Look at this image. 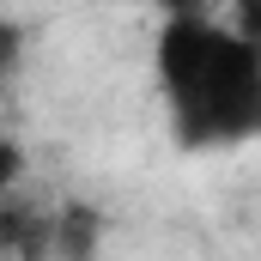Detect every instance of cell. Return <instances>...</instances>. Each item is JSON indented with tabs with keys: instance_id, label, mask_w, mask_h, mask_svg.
Masks as SVG:
<instances>
[{
	"instance_id": "cell-1",
	"label": "cell",
	"mask_w": 261,
	"mask_h": 261,
	"mask_svg": "<svg viewBox=\"0 0 261 261\" xmlns=\"http://www.w3.org/2000/svg\"><path fill=\"white\" fill-rule=\"evenodd\" d=\"M152 61L170 128L189 152L243 146L261 128V37L219 24L213 6H170Z\"/></svg>"
},
{
	"instance_id": "cell-2",
	"label": "cell",
	"mask_w": 261,
	"mask_h": 261,
	"mask_svg": "<svg viewBox=\"0 0 261 261\" xmlns=\"http://www.w3.org/2000/svg\"><path fill=\"white\" fill-rule=\"evenodd\" d=\"M0 255H49V213L0 200Z\"/></svg>"
},
{
	"instance_id": "cell-3",
	"label": "cell",
	"mask_w": 261,
	"mask_h": 261,
	"mask_svg": "<svg viewBox=\"0 0 261 261\" xmlns=\"http://www.w3.org/2000/svg\"><path fill=\"white\" fill-rule=\"evenodd\" d=\"M49 249H55V255H91V249H97V213H91V206H61V213H49Z\"/></svg>"
},
{
	"instance_id": "cell-4",
	"label": "cell",
	"mask_w": 261,
	"mask_h": 261,
	"mask_svg": "<svg viewBox=\"0 0 261 261\" xmlns=\"http://www.w3.org/2000/svg\"><path fill=\"white\" fill-rule=\"evenodd\" d=\"M18 176H24V146L0 134V200H6L12 189H18Z\"/></svg>"
},
{
	"instance_id": "cell-5",
	"label": "cell",
	"mask_w": 261,
	"mask_h": 261,
	"mask_svg": "<svg viewBox=\"0 0 261 261\" xmlns=\"http://www.w3.org/2000/svg\"><path fill=\"white\" fill-rule=\"evenodd\" d=\"M18 55H24V31L0 12V85L12 79V67H18Z\"/></svg>"
}]
</instances>
